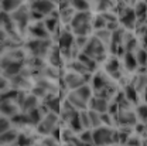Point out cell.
Here are the masks:
<instances>
[{
	"label": "cell",
	"mask_w": 147,
	"mask_h": 146,
	"mask_svg": "<svg viewBox=\"0 0 147 146\" xmlns=\"http://www.w3.org/2000/svg\"><path fill=\"white\" fill-rule=\"evenodd\" d=\"M92 90H93V95L102 96L108 101H112L113 96L117 94V82L110 78L108 74L102 70H98L96 73H93L91 81Z\"/></svg>",
	"instance_id": "obj_1"
},
{
	"label": "cell",
	"mask_w": 147,
	"mask_h": 146,
	"mask_svg": "<svg viewBox=\"0 0 147 146\" xmlns=\"http://www.w3.org/2000/svg\"><path fill=\"white\" fill-rule=\"evenodd\" d=\"M93 14L88 12H76L71 21V30L75 36H92L93 34Z\"/></svg>",
	"instance_id": "obj_2"
},
{
	"label": "cell",
	"mask_w": 147,
	"mask_h": 146,
	"mask_svg": "<svg viewBox=\"0 0 147 146\" xmlns=\"http://www.w3.org/2000/svg\"><path fill=\"white\" fill-rule=\"evenodd\" d=\"M95 146H115L119 145V132L115 126H98L92 129Z\"/></svg>",
	"instance_id": "obj_3"
},
{
	"label": "cell",
	"mask_w": 147,
	"mask_h": 146,
	"mask_svg": "<svg viewBox=\"0 0 147 146\" xmlns=\"http://www.w3.org/2000/svg\"><path fill=\"white\" fill-rule=\"evenodd\" d=\"M82 53H85L86 55H89L91 58H93L96 62H103L108 58V45L105 43H102L96 36L92 34L86 43V45L84 47Z\"/></svg>",
	"instance_id": "obj_4"
},
{
	"label": "cell",
	"mask_w": 147,
	"mask_h": 146,
	"mask_svg": "<svg viewBox=\"0 0 147 146\" xmlns=\"http://www.w3.org/2000/svg\"><path fill=\"white\" fill-rule=\"evenodd\" d=\"M53 41L51 38H31L30 41H27L24 44V48L27 50V53L30 55H34V57H41V58H45L50 50L53 48Z\"/></svg>",
	"instance_id": "obj_5"
},
{
	"label": "cell",
	"mask_w": 147,
	"mask_h": 146,
	"mask_svg": "<svg viewBox=\"0 0 147 146\" xmlns=\"http://www.w3.org/2000/svg\"><path fill=\"white\" fill-rule=\"evenodd\" d=\"M92 75L93 74H86V75H82V74H78V73H74V71H67V73L62 75L61 78V82L64 84L62 90L65 91H72V90H76L79 88L81 85L84 84H89L92 81Z\"/></svg>",
	"instance_id": "obj_6"
},
{
	"label": "cell",
	"mask_w": 147,
	"mask_h": 146,
	"mask_svg": "<svg viewBox=\"0 0 147 146\" xmlns=\"http://www.w3.org/2000/svg\"><path fill=\"white\" fill-rule=\"evenodd\" d=\"M59 115L55 112H47L44 115V118L41 119V122L37 125V133L41 136H48L54 132L55 129L59 126Z\"/></svg>",
	"instance_id": "obj_7"
},
{
	"label": "cell",
	"mask_w": 147,
	"mask_h": 146,
	"mask_svg": "<svg viewBox=\"0 0 147 146\" xmlns=\"http://www.w3.org/2000/svg\"><path fill=\"white\" fill-rule=\"evenodd\" d=\"M115 121L117 124L119 128H133L140 122L136 111H133L131 108H122L117 111V113L115 115Z\"/></svg>",
	"instance_id": "obj_8"
},
{
	"label": "cell",
	"mask_w": 147,
	"mask_h": 146,
	"mask_svg": "<svg viewBox=\"0 0 147 146\" xmlns=\"http://www.w3.org/2000/svg\"><path fill=\"white\" fill-rule=\"evenodd\" d=\"M117 17L119 23L123 29H126L129 31H134L137 27V16L136 12L133 9V6H125L117 12Z\"/></svg>",
	"instance_id": "obj_9"
},
{
	"label": "cell",
	"mask_w": 147,
	"mask_h": 146,
	"mask_svg": "<svg viewBox=\"0 0 147 146\" xmlns=\"http://www.w3.org/2000/svg\"><path fill=\"white\" fill-rule=\"evenodd\" d=\"M122 70H123V64L120 62L117 55L112 54L103 61V71L108 74L110 78H113L116 82L122 79V75H123Z\"/></svg>",
	"instance_id": "obj_10"
},
{
	"label": "cell",
	"mask_w": 147,
	"mask_h": 146,
	"mask_svg": "<svg viewBox=\"0 0 147 146\" xmlns=\"http://www.w3.org/2000/svg\"><path fill=\"white\" fill-rule=\"evenodd\" d=\"M26 67V60H10L3 57L1 58V70H3V75L7 78H13L18 74L23 73Z\"/></svg>",
	"instance_id": "obj_11"
},
{
	"label": "cell",
	"mask_w": 147,
	"mask_h": 146,
	"mask_svg": "<svg viewBox=\"0 0 147 146\" xmlns=\"http://www.w3.org/2000/svg\"><path fill=\"white\" fill-rule=\"evenodd\" d=\"M11 18L14 20V23H16V26H17L20 33H21L23 30H27L28 26H30V21H31L30 4H23L14 13H11Z\"/></svg>",
	"instance_id": "obj_12"
},
{
	"label": "cell",
	"mask_w": 147,
	"mask_h": 146,
	"mask_svg": "<svg viewBox=\"0 0 147 146\" xmlns=\"http://www.w3.org/2000/svg\"><path fill=\"white\" fill-rule=\"evenodd\" d=\"M75 45V34L71 30V26H64L58 31V47L59 50H72Z\"/></svg>",
	"instance_id": "obj_13"
},
{
	"label": "cell",
	"mask_w": 147,
	"mask_h": 146,
	"mask_svg": "<svg viewBox=\"0 0 147 146\" xmlns=\"http://www.w3.org/2000/svg\"><path fill=\"white\" fill-rule=\"evenodd\" d=\"M30 7L38 12L40 14H42L44 17L50 16L54 10H57V4L53 0H33L30 1Z\"/></svg>",
	"instance_id": "obj_14"
},
{
	"label": "cell",
	"mask_w": 147,
	"mask_h": 146,
	"mask_svg": "<svg viewBox=\"0 0 147 146\" xmlns=\"http://www.w3.org/2000/svg\"><path fill=\"white\" fill-rule=\"evenodd\" d=\"M27 31L31 38H50L51 37V33L48 31V29L44 24V20L34 21L33 24H30Z\"/></svg>",
	"instance_id": "obj_15"
},
{
	"label": "cell",
	"mask_w": 147,
	"mask_h": 146,
	"mask_svg": "<svg viewBox=\"0 0 147 146\" xmlns=\"http://www.w3.org/2000/svg\"><path fill=\"white\" fill-rule=\"evenodd\" d=\"M65 99L72 105L75 109L78 111H86L89 108V102L86 101V99H84L78 92L72 90V91H68L67 92V96H65Z\"/></svg>",
	"instance_id": "obj_16"
},
{
	"label": "cell",
	"mask_w": 147,
	"mask_h": 146,
	"mask_svg": "<svg viewBox=\"0 0 147 146\" xmlns=\"http://www.w3.org/2000/svg\"><path fill=\"white\" fill-rule=\"evenodd\" d=\"M122 90H123V94H125L126 99H127L133 107H136V105L140 104V101H142V95H140V92L136 90V87H134L131 82L125 84V87H123Z\"/></svg>",
	"instance_id": "obj_17"
},
{
	"label": "cell",
	"mask_w": 147,
	"mask_h": 146,
	"mask_svg": "<svg viewBox=\"0 0 147 146\" xmlns=\"http://www.w3.org/2000/svg\"><path fill=\"white\" fill-rule=\"evenodd\" d=\"M109 104L110 101L102 98V96H98V95H93L89 101V108L88 109H92V111H96L99 113H105L109 111Z\"/></svg>",
	"instance_id": "obj_18"
},
{
	"label": "cell",
	"mask_w": 147,
	"mask_h": 146,
	"mask_svg": "<svg viewBox=\"0 0 147 146\" xmlns=\"http://www.w3.org/2000/svg\"><path fill=\"white\" fill-rule=\"evenodd\" d=\"M21 112V108L16 101H1V115L7 118H13Z\"/></svg>",
	"instance_id": "obj_19"
},
{
	"label": "cell",
	"mask_w": 147,
	"mask_h": 146,
	"mask_svg": "<svg viewBox=\"0 0 147 146\" xmlns=\"http://www.w3.org/2000/svg\"><path fill=\"white\" fill-rule=\"evenodd\" d=\"M122 64H123V68L127 71V73H137L139 70V62L136 60V54L134 53H125L122 57Z\"/></svg>",
	"instance_id": "obj_20"
},
{
	"label": "cell",
	"mask_w": 147,
	"mask_h": 146,
	"mask_svg": "<svg viewBox=\"0 0 147 146\" xmlns=\"http://www.w3.org/2000/svg\"><path fill=\"white\" fill-rule=\"evenodd\" d=\"M47 61H48L50 65H54L57 68H61V65L64 64V58H62V54H61L59 47L53 45V48L50 50V53L47 55Z\"/></svg>",
	"instance_id": "obj_21"
},
{
	"label": "cell",
	"mask_w": 147,
	"mask_h": 146,
	"mask_svg": "<svg viewBox=\"0 0 147 146\" xmlns=\"http://www.w3.org/2000/svg\"><path fill=\"white\" fill-rule=\"evenodd\" d=\"M76 60H79L91 73H96V71L99 70V62H96L93 58H91L89 55H86L85 53H82V51L76 55Z\"/></svg>",
	"instance_id": "obj_22"
},
{
	"label": "cell",
	"mask_w": 147,
	"mask_h": 146,
	"mask_svg": "<svg viewBox=\"0 0 147 146\" xmlns=\"http://www.w3.org/2000/svg\"><path fill=\"white\" fill-rule=\"evenodd\" d=\"M23 4H24V0H1V12L11 14Z\"/></svg>",
	"instance_id": "obj_23"
},
{
	"label": "cell",
	"mask_w": 147,
	"mask_h": 146,
	"mask_svg": "<svg viewBox=\"0 0 147 146\" xmlns=\"http://www.w3.org/2000/svg\"><path fill=\"white\" fill-rule=\"evenodd\" d=\"M18 135H20V132L17 130V128H11L4 133H0V141H1L3 146H7L10 143H13V142H16Z\"/></svg>",
	"instance_id": "obj_24"
},
{
	"label": "cell",
	"mask_w": 147,
	"mask_h": 146,
	"mask_svg": "<svg viewBox=\"0 0 147 146\" xmlns=\"http://www.w3.org/2000/svg\"><path fill=\"white\" fill-rule=\"evenodd\" d=\"M76 136L78 135L69 126L65 125L64 128H61V143H71L76 139Z\"/></svg>",
	"instance_id": "obj_25"
},
{
	"label": "cell",
	"mask_w": 147,
	"mask_h": 146,
	"mask_svg": "<svg viewBox=\"0 0 147 146\" xmlns=\"http://www.w3.org/2000/svg\"><path fill=\"white\" fill-rule=\"evenodd\" d=\"M71 6L75 12H88L91 10V1L89 0H69Z\"/></svg>",
	"instance_id": "obj_26"
},
{
	"label": "cell",
	"mask_w": 147,
	"mask_h": 146,
	"mask_svg": "<svg viewBox=\"0 0 147 146\" xmlns=\"http://www.w3.org/2000/svg\"><path fill=\"white\" fill-rule=\"evenodd\" d=\"M134 111H136V115H137L139 121L143 122V124H146L147 122V102H140L139 105H136Z\"/></svg>",
	"instance_id": "obj_27"
},
{
	"label": "cell",
	"mask_w": 147,
	"mask_h": 146,
	"mask_svg": "<svg viewBox=\"0 0 147 146\" xmlns=\"http://www.w3.org/2000/svg\"><path fill=\"white\" fill-rule=\"evenodd\" d=\"M93 36H96L102 43H105L106 45H109L110 38H112V31L108 29H102V30H95Z\"/></svg>",
	"instance_id": "obj_28"
},
{
	"label": "cell",
	"mask_w": 147,
	"mask_h": 146,
	"mask_svg": "<svg viewBox=\"0 0 147 146\" xmlns=\"http://www.w3.org/2000/svg\"><path fill=\"white\" fill-rule=\"evenodd\" d=\"M92 24H93V31H95V30H102V29H106L108 21H106V20H105V17L102 16V13H98L96 16H93V21H92Z\"/></svg>",
	"instance_id": "obj_29"
},
{
	"label": "cell",
	"mask_w": 147,
	"mask_h": 146,
	"mask_svg": "<svg viewBox=\"0 0 147 146\" xmlns=\"http://www.w3.org/2000/svg\"><path fill=\"white\" fill-rule=\"evenodd\" d=\"M16 142H17L20 146H34L36 145V141L33 139V136H30V135H27V133H24V132H21V133L18 135Z\"/></svg>",
	"instance_id": "obj_30"
},
{
	"label": "cell",
	"mask_w": 147,
	"mask_h": 146,
	"mask_svg": "<svg viewBox=\"0 0 147 146\" xmlns=\"http://www.w3.org/2000/svg\"><path fill=\"white\" fill-rule=\"evenodd\" d=\"M134 54H136V60L139 62V67H146L147 68V50L146 48L140 47V48H137V51Z\"/></svg>",
	"instance_id": "obj_31"
},
{
	"label": "cell",
	"mask_w": 147,
	"mask_h": 146,
	"mask_svg": "<svg viewBox=\"0 0 147 146\" xmlns=\"http://www.w3.org/2000/svg\"><path fill=\"white\" fill-rule=\"evenodd\" d=\"M79 119H81V124H82V128L84 129H92V124H91V116H89V111H79Z\"/></svg>",
	"instance_id": "obj_32"
},
{
	"label": "cell",
	"mask_w": 147,
	"mask_h": 146,
	"mask_svg": "<svg viewBox=\"0 0 147 146\" xmlns=\"http://www.w3.org/2000/svg\"><path fill=\"white\" fill-rule=\"evenodd\" d=\"M143 136L142 135H139V133H136V132H133L130 136H129L127 142H126V145L125 146H142L143 143Z\"/></svg>",
	"instance_id": "obj_33"
},
{
	"label": "cell",
	"mask_w": 147,
	"mask_h": 146,
	"mask_svg": "<svg viewBox=\"0 0 147 146\" xmlns=\"http://www.w3.org/2000/svg\"><path fill=\"white\" fill-rule=\"evenodd\" d=\"M88 111H89V116H91L92 129L98 128V126H102V116H100V113L92 109H88Z\"/></svg>",
	"instance_id": "obj_34"
},
{
	"label": "cell",
	"mask_w": 147,
	"mask_h": 146,
	"mask_svg": "<svg viewBox=\"0 0 147 146\" xmlns=\"http://www.w3.org/2000/svg\"><path fill=\"white\" fill-rule=\"evenodd\" d=\"M78 139L79 141H84L86 143H93V133H92V129H84L78 133ZM95 145V143H93Z\"/></svg>",
	"instance_id": "obj_35"
},
{
	"label": "cell",
	"mask_w": 147,
	"mask_h": 146,
	"mask_svg": "<svg viewBox=\"0 0 147 146\" xmlns=\"http://www.w3.org/2000/svg\"><path fill=\"white\" fill-rule=\"evenodd\" d=\"M14 128L13 126V122H11V118H7V116H1L0 119V133H4L7 132L9 129Z\"/></svg>",
	"instance_id": "obj_36"
},
{
	"label": "cell",
	"mask_w": 147,
	"mask_h": 146,
	"mask_svg": "<svg viewBox=\"0 0 147 146\" xmlns=\"http://www.w3.org/2000/svg\"><path fill=\"white\" fill-rule=\"evenodd\" d=\"M74 143H75V146H95L93 143H86V142H84V141H79L78 136H76V139L74 141Z\"/></svg>",
	"instance_id": "obj_37"
},
{
	"label": "cell",
	"mask_w": 147,
	"mask_h": 146,
	"mask_svg": "<svg viewBox=\"0 0 147 146\" xmlns=\"http://www.w3.org/2000/svg\"><path fill=\"white\" fill-rule=\"evenodd\" d=\"M142 99H143V102H147V88H144L143 91H142Z\"/></svg>",
	"instance_id": "obj_38"
},
{
	"label": "cell",
	"mask_w": 147,
	"mask_h": 146,
	"mask_svg": "<svg viewBox=\"0 0 147 146\" xmlns=\"http://www.w3.org/2000/svg\"><path fill=\"white\" fill-rule=\"evenodd\" d=\"M123 1H125L126 4H129V6H134V4H136L139 0H123Z\"/></svg>",
	"instance_id": "obj_39"
},
{
	"label": "cell",
	"mask_w": 147,
	"mask_h": 146,
	"mask_svg": "<svg viewBox=\"0 0 147 146\" xmlns=\"http://www.w3.org/2000/svg\"><path fill=\"white\" fill-rule=\"evenodd\" d=\"M59 146H75V143L74 142H71V143H61Z\"/></svg>",
	"instance_id": "obj_40"
},
{
	"label": "cell",
	"mask_w": 147,
	"mask_h": 146,
	"mask_svg": "<svg viewBox=\"0 0 147 146\" xmlns=\"http://www.w3.org/2000/svg\"><path fill=\"white\" fill-rule=\"evenodd\" d=\"M142 146H147V138H144V139H143V143H142Z\"/></svg>",
	"instance_id": "obj_41"
},
{
	"label": "cell",
	"mask_w": 147,
	"mask_h": 146,
	"mask_svg": "<svg viewBox=\"0 0 147 146\" xmlns=\"http://www.w3.org/2000/svg\"><path fill=\"white\" fill-rule=\"evenodd\" d=\"M115 146H119V145H115Z\"/></svg>",
	"instance_id": "obj_42"
}]
</instances>
